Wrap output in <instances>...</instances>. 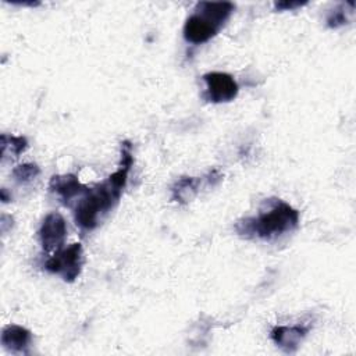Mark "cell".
Instances as JSON below:
<instances>
[{"label": "cell", "instance_id": "4", "mask_svg": "<svg viewBox=\"0 0 356 356\" xmlns=\"http://www.w3.org/2000/svg\"><path fill=\"white\" fill-rule=\"evenodd\" d=\"M83 266V250L81 243L75 242L67 248H61L56 250L53 256H50L46 263L44 268L49 273L60 275L64 281L72 282L81 274Z\"/></svg>", "mask_w": 356, "mask_h": 356}, {"label": "cell", "instance_id": "11", "mask_svg": "<svg viewBox=\"0 0 356 356\" xmlns=\"http://www.w3.org/2000/svg\"><path fill=\"white\" fill-rule=\"evenodd\" d=\"M28 147V140L24 136H13V135H1V154H11L18 157Z\"/></svg>", "mask_w": 356, "mask_h": 356}, {"label": "cell", "instance_id": "9", "mask_svg": "<svg viewBox=\"0 0 356 356\" xmlns=\"http://www.w3.org/2000/svg\"><path fill=\"white\" fill-rule=\"evenodd\" d=\"M32 341V334L17 324H10L3 328L1 345L14 353H25Z\"/></svg>", "mask_w": 356, "mask_h": 356}, {"label": "cell", "instance_id": "8", "mask_svg": "<svg viewBox=\"0 0 356 356\" xmlns=\"http://www.w3.org/2000/svg\"><path fill=\"white\" fill-rule=\"evenodd\" d=\"M307 331H309V328L305 325H300V324L291 325V327L278 325L271 330L270 337L285 352H293L300 345V342L306 337Z\"/></svg>", "mask_w": 356, "mask_h": 356}, {"label": "cell", "instance_id": "5", "mask_svg": "<svg viewBox=\"0 0 356 356\" xmlns=\"http://www.w3.org/2000/svg\"><path fill=\"white\" fill-rule=\"evenodd\" d=\"M203 81L206 83L203 97L210 103H228L238 95V83L227 72H207L203 75Z\"/></svg>", "mask_w": 356, "mask_h": 356}, {"label": "cell", "instance_id": "1", "mask_svg": "<svg viewBox=\"0 0 356 356\" xmlns=\"http://www.w3.org/2000/svg\"><path fill=\"white\" fill-rule=\"evenodd\" d=\"M134 164L132 146L128 140L121 143V163L104 182L95 188H88L86 193L79 197L74 209L75 224L83 231H92L120 200L128 181V172Z\"/></svg>", "mask_w": 356, "mask_h": 356}, {"label": "cell", "instance_id": "2", "mask_svg": "<svg viewBox=\"0 0 356 356\" xmlns=\"http://www.w3.org/2000/svg\"><path fill=\"white\" fill-rule=\"evenodd\" d=\"M266 209L256 216L236 221L235 231L245 238L273 241L295 229L299 224V211L281 199H268Z\"/></svg>", "mask_w": 356, "mask_h": 356}, {"label": "cell", "instance_id": "3", "mask_svg": "<svg viewBox=\"0 0 356 356\" xmlns=\"http://www.w3.org/2000/svg\"><path fill=\"white\" fill-rule=\"evenodd\" d=\"M235 6L229 1H200L195 13L184 25V38L188 43L202 44L217 35L231 17Z\"/></svg>", "mask_w": 356, "mask_h": 356}, {"label": "cell", "instance_id": "14", "mask_svg": "<svg viewBox=\"0 0 356 356\" xmlns=\"http://www.w3.org/2000/svg\"><path fill=\"white\" fill-rule=\"evenodd\" d=\"M306 1H278V3H274V7L277 10H284V11H288V10H295V8H299L302 6H305Z\"/></svg>", "mask_w": 356, "mask_h": 356}, {"label": "cell", "instance_id": "6", "mask_svg": "<svg viewBox=\"0 0 356 356\" xmlns=\"http://www.w3.org/2000/svg\"><path fill=\"white\" fill-rule=\"evenodd\" d=\"M39 241L46 252L58 250L63 248L67 238V224L64 217L57 213H49L39 228Z\"/></svg>", "mask_w": 356, "mask_h": 356}, {"label": "cell", "instance_id": "12", "mask_svg": "<svg viewBox=\"0 0 356 356\" xmlns=\"http://www.w3.org/2000/svg\"><path fill=\"white\" fill-rule=\"evenodd\" d=\"M39 172H40V170L36 164L25 163V164H21V165H18L13 170V177L15 178L17 182L26 184V182L35 179L39 175Z\"/></svg>", "mask_w": 356, "mask_h": 356}, {"label": "cell", "instance_id": "7", "mask_svg": "<svg viewBox=\"0 0 356 356\" xmlns=\"http://www.w3.org/2000/svg\"><path fill=\"white\" fill-rule=\"evenodd\" d=\"M50 192H53L61 203L65 206L70 204L74 199L81 197L82 195L86 193L88 188L82 185L78 178L72 174L67 175H53L49 184Z\"/></svg>", "mask_w": 356, "mask_h": 356}, {"label": "cell", "instance_id": "10", "mask_svg": "<svg viewBox=\"0 0 356 356\" xmlns=\"http://www.w3.org/2000/svg\"><path fill=\"white\" fill-rule=\"evenodd\" d=\"M204 178H195V177H184L175 182L171 192V199L179 203L189 202L200 189V185Z\"/></svg>", "mask_w": 356, "mask_h": 356}, {"label": "cell", "instance_id": "13", "mask_svg": "<svg viewBox=\"0 0 356 356\" xmlns=\"http://www.w3.org/2000/svg\"><path fill=\"white\" fill-rule=\"evenodd\" d=\"M345 24H348L345 4H339V6L334 7V10H331L328 13V15H327V25L330 28H339V26H342Z\"/></svg>", "mask_w": 356, "mask_h": 356}]
</instances>
